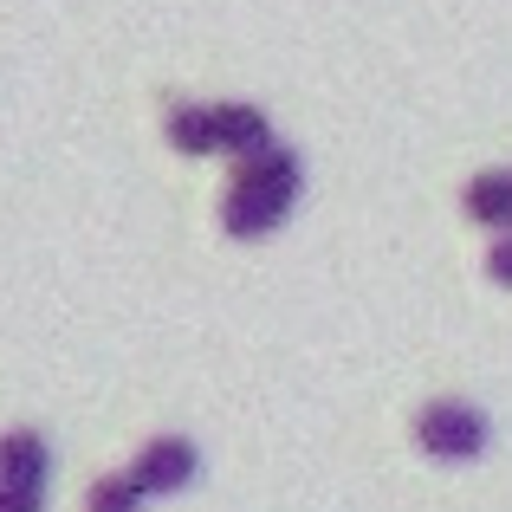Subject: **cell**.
<instances>
[{"label": "cell", "instance_id": "6da1fadb", "mask_svg": "<svg viewBox=\"0 0 512 512\" xmlns=\"http://www.w3.org/2000/svg\"><path fill=\"white\" fill-rule=\"evenodd\" d=\"M305 195V163L292 143H260V150L234 156V175H227V195H221V227L234 240H266L292 221Z\"/></svg>", "mask_w": 512, "mask_h": 512}, {"label": "cell", "instance_id": "7a4b0ae2", "mask_svg": "<svg viewBox=\"0 0 512 512\" xmlns=\"http://www.w3.org/2000/svg\"><path fill=\"white\" fill-rule=\"evenodd\" d=\"M169 143L182 156H247L260 150V143H273V124H266L260 104L247 98H221V104H175V111L163 117Z\"/></svg>", "mask_w": 512, "mask_h": 512}, {"label": "cell", "instance_id": "3957f363", "mask_svg": "<svg viewBox=\"0 0 512 512\" xmlns=\"http://www.w3.org/2000/svg\"><path fill=\"white\" fill-rule=\"evenodd\" d=\"M409 435H415V448H422L428 461L467 467V461H480V454L493 448V415L480 409V402H467V396H435V402L415 409Z\"/></svg>", "mask_w": 512, "mask_h": 512}, {"label": "cell", "instance_id": "277c9868", "mask_svg": "<svg viewBox=\"0 0 512 512\" xmlns=\"http://www.w3.org/2000/svg\"><path fill=\"white\" fill-rule=\"evenodd\" d=\"M52 506V441L39 428L0 435V512H46Z\"/></svg>", "mask_w": 512, "mask_h": 512}, {"label": "cell", "instance_id": "5b68a950", "mask_svg": "<svg viewBox=\"0 0 512 512\" xmlns=\"http://www.w3.org/2000/svg\"><path fill=\"white\" fill-rule=\"evenodd\" d=\"M124 480L137 487V500H175V493H188L201 480V448L188 435H156L137 448V461L124 467Z\"/></svg>", "mask_w": 512, "mask_h": 512}, {"label": "cell", "instance_id": "8992f818", "mask_svg": "<svg viewBox=\"0 0 512 512\" xmlns=\"http://www.w3.org/2000/svg\"><path fill=\"white\" fill-rule=\"evenodd\" d=\"M461 208H467V221L506 234L512 227V169H480L474 182L461 188Z\"/></svg>", "mask_w": 512, "mask_h": 512}, {"label": "cell", "instance_id": "52a82bcc", "mask_svg": "<svg viewBox=\"0 0 512 512\" xmlns=\"http://www.w3.org/2000/svg\"><path fill=\"white\" fill-rule=\"evenodd\" d=\"M85 512H143V500H137V487L124 480V467L117 474H98L85 487Z\"/></svg>", "mask_w": 512, "mask_h": 512}, {"label": "cell", "instance_id": "ba28073f", "mask_svg": "<svg viewBox=\"0 0 512 512\" xmlns=\"http://www.w3.org/2000/svg\"><path fill=\"white\" fill-rule=\"evenodd\" d=\"M487 279L512 292V227H506V234H493V247H487Z\"/></svg>", "mask_w": 512, "mask_h": 512}]
</instances>
